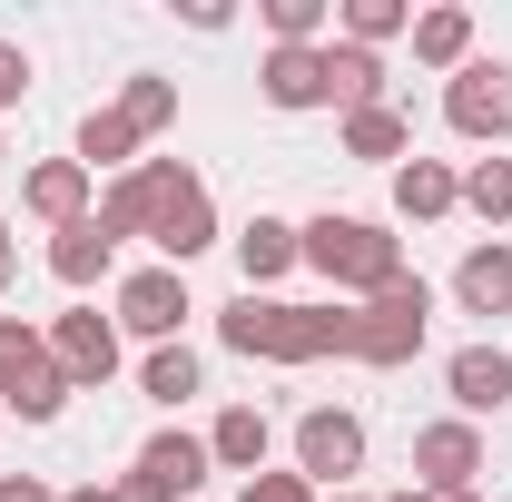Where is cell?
I'll return each instance as SVG.
<instances>
[{
    "instance_id": "6da1fadb",
    "label": "cell",
    "mask_w": 512,
    "mask_h": 502,
    "mask_svg": "<svg viewBox=\"0 0 512 502\" xmlns=\"http://www.w3.org/2000/svg\"><path fill=\"white\" fill-rule=\"evenodd\" d=\"M227 355L256 365H316V355H355V306H276V296H237L217 306Z\"/></svg>"
},
{
    "instance_id": "7a4b0ae2",
    "label": "cell",
    "mask_w": 512,
    "mask_h": 502,
    "mask_svg": "<svg viewBox=\"0 0 512 502\" xmlns=\"http://www.w3.org/2000/svg\"><path fill=\"white\" fill-rule=\"evenodd\" d=\"M296 247L335 296H384L404 276V237L375 227V217H316V227H296Z\"/></svg>"
},
{
    "instance_id": "3957f363",
    "label": "cell",
    "mask_w": 512,
    "mask_h": 502,
    "mask_svg": "<svg viewBox=\"0 0 512 502\" xmlns=\"http://www.w3.org/2000/svg\"><path fill=\"white\" fill-rule=\"evenodd\" d=\"M424 325H434V286L424 276H394L384 296L355 306V365H414L424 355Z\"/></svg>"
},
{
    "instance_id": "277c9868",
    "label": "cell",
    "mask_w": 512,
    "mask_h": 502,
    "mask_svg": "<svg viewBox=\"0 0 512 502\" xmlns=\"http://www.w3.org/2000/svg\"><path fill=\"white\" fill-rule=\"evenodd\" d=\"M217 463H207V434H148L128 483H109V502H188Z\"/></svg>"
},
{
    "instance_id": "5b68a950",
    "label": "cell",
    "mask_w": 512,
    "mask_h": 502,
    "mask_svg": "<svg viewBox=\"0 0 512 502\" xmlns=\"http://www.w3.org/2000/svg\"><path fill=\"white\" fill-rule=\"evenodd\" d=\"M148 247L168 256L178 276H188V256L217 247V197H207V178H197V168H168V188H158V217H148Z\"/></svg>"
},
{
    "instance_id": "8992f818",
    "label": "cell",
    "mask_w": 512,
    "mask_h": 502,
    "mask_svg": "<svg viewBox=\"0 0 512 502\" xmlns=\"http://www.w3.org/2000/svg\"><path fill=\"white\" fill-rule=\"evenodd\" d=\"M444 119H453V138L503 148V138H512V69L503 60H463L453 89H444Z\"/></svg>"
},
{
    "instance_id": "52a82bcc",
    "label": "cell",
    "mask_w": 512,
    "mask_h": 502,
    "mask_svg": "<svg viewBox=\"0 0 512 502\" xmlns=\"http://www.w3.org/2000/svg\"><path fill=\"white\" fill-rule=\"evenodd\" d=\"M296 473L345 493V473H365V424H355L345 404H316V414H296Z\"/></svg>"
},
{
    "instance_id": "ba28073f",
    "label": "cell",
    "mask_w": 512,
    "mask_h": 502,
    "mask_svg": "<svg viewBox=\"0 0 512 502\" xmlns=\"http://www.w3.org/2000/svg\"><path fill=\"white\" fill-rule=\"evenodd\" d=\"M188 276L178 266H138L119 286V335H148V345H178V325H188Z\"/></svg>"
},
{
    "instance_id": "9c48e42d",
    "label": "cell",
    "mask_w": 512,
    "mask_h": 502,
    "mask_svg": "<svg viewBox=\"0 0 512 502\" xmlns=\"http://www.w3.org/2000/svg\"><path fill=\"white\" fill-rule=\"evenodd\" d=\"M473 473H483V424L444 414L414 434V493H473Z\"/></svg>"
},
{
    "instance_id": "30bf717a",
    "label": "cell",
    "mask_w": 512,
    "mask_h": 502,
    "mask_svg": "<svg viewBox=\"0 0 512 502\" xmlns=\"http://www.w3.org/2000/svg\"><path fill=\"white\" fill-rule=\"evenodd\" d=\"M50 355H60L69 384H109L119 375V315H99V306L50 315Z\"/></svg>"
},
{
    "instance_id": "8fae6325",
    "label": "cell",
    "mask_w": 512,
    "mask_h": 502,
    "mask_svg": "<svg viewBox=\"0 0 512 502\" xmlns=\"http://www.w3.org/2000/svg\"><path fill=\"white\" fill-rule=\"evenodd\" d=\"M444 384H453V414L483 424V414H503V404H512V355H503V345H453Z\"/></svg>"
},
{
    "instance_id": "7c38bea8",
    "label": "cell",
    "mask_w": 512,
    "mask_h": 502,
    "mask_svg": "<svg viewBox=\"0 0 512 502\" xmlns=\"http://www.w3.org/2000/svg\"><path fill=\"white\" fill-rule=\"evenodd\" d=\"M89 188H99V178H89L79 158H40V168L20 178V207H30V217L60 237V227H79V217H89Z\"/></svg>"
},
{
    "instance_id": "4fadbf2b",
    "label": "cell",
    "mask_w": 512,
    "mask_h": 502,
    "mask_svg": "<svg viewBox=\"0 0 512 502\" xmlns=\"http://www.w3.org/2000/svg\"><path fill=\"white\" fill-rule=\"evenodd\" d=\"M266 453H276V424H266L256 404H227V414L207 424V463H217V473H247V483H256Z\"/></svg>"
},
{
    "instance_id": "5bb4252c",
    "label": "cell",
    "mask_w": 512,
    "mask_h": 502,
    "mask_svg": "<svg viewBox=\"0 0 512 502\" xmlns=\"http://www.w3.org/2000/svg\"><path fill=\"white\" fill-rule=\"evenodd\" d=\"M256 89H266V109H325V40L316 50H266Z\"/></svg>"
},
{
    "instance_id": "9a60e30c",
    "label": "cell",
    "mask_w": 512,
    "mask_h": 502,
    "mask_svg": "<svg viewBox=\"0 0 512 502\" xmlns=\"http://www.w3.org/2000/svg\"><path fill=\"white\" fill-rule=\"evenodd\" d=\"M325 109H384V60L355 50V40H325Z\"/></svg>"
},
{
    "instance_id": "2e32d148",
    "label": "cell",
    "mask_w": 512,
    "mask_h": 502,
    "mask_svg": "<svg viewBox=\"0 0 512 502\" xmlns=\"http://www.w3.org/2000/svg\"><path fill=\"white\" fill-rule=\"evenodd\" d=\"M168 168H178V158H148V168L109 178V197H99V227H109V237H148V217H158V188H168Z\"/></svg>"
},
{
    "instance_id": "e0dca14e",
    "label": "cell",
    "mask_w": 512,
    "mask_h": 502,
    "mask_svg": "<svg viewBox=\"0 0 512 502\" xmlns=\"http://www.w3.org/2000/svg\"><path fill=\"white\" fill-rule=\"evenodd\" d=\"M453 207H463V178H453L444 158H404V168H394V217L434 227V217H453Z\"/></svg>"
},
{
    "instance_id": "ac0fdd59",
    "label": "cell",
    "mask_w": 512,
    "mask_h": 502,
    "mask_svg": "<svg viewBox=\"0 0 512 502\" xmlns=\"http://www.w3.org/2000/svg\"><path fill=\"white\" fill-rule=\"evenodd\" d=\"M237 266H247V296H256V286H276L286 266H306V247H296L286 217H247V227H237Z\"/></svg>"
},
{
    "instance_id": "d6986e66",
    "label": "cell",
    "mask_w": 512,
    "mask_h": 502,
    "mask_svg": "<svg viewBox=\"0 0 512 502\" xmlns=\"http://www.w3.org/2000/svg\"><path fill=\"white\" fill-rule=\"evenodd\" d=\"M109 256H119V237H109L99 217H79V227L50 237V276H60V286H99V276H109Z\"/></svg>"
},
{
    "instance_id": "ffe728a7",
    "label": "cell",
    "mask_w": 512,
    "mask_h": 502,
    "mask_svg": "<svg viewBox=\"0 0 512 502\" xmlns=\"http://www.w3.org/2000/svg\"><path fill=\"white\" fill-rule=\"evenodd\" d=\"M453 296L463 315H512V247H473L453 266Z\"/></svg>"
},
{
    "instance_id": "44dd1931",
    "label": "cell",
    "mask_w": 512,
    "mask_h": 502,
    "mask_svg": "<svg viewBox=\"0 0 512 502\" xmlns=\"http://www.w3.org/2000/svg\"><path fill=\"white\" fill-rule=\"evenodd\" d=\"M404 148H414V128H404V109H394V99L345 119V158H365V168H404Z\"/></svg>"
},
{
    "instance_id": "7402d4cb",
    "label": "cell",
    "mask_w": 512,
    "mask_h": 502,
    "mask_svg": "<svg viewBox=\"0 0 512 502\" xmlns=\"http://www.w3.org/2000/svg\"><path fill=\"white\" fill-rule=\"evenodd\" d=\"M414 60L453 79V69L473 60V10H414Z\"/></svg>"
},
{
    "instance_id": "603a6c76",
    "label": "cell",
    "mask_w": 512,
    "mask_h": 502,
    "mask_svg": "<svg viewBox=\"0 0 512 502\" xmlns=\"http://www.w3.org/2000/svg\"><path fill=\"white\" fill-rule=\"evenodd\" d=\"M69 394H79V384L60 375V355H40L30 375L10 384V414H20V424H60V404H69Z\"/></svg>"
},
{
    "instance_id": "cb8c5ba5",
    "label": "cell",
    "mask_w": 512,
    "mask_h": 502,
    "mask_svg": "<svg viewBox=\"0 0 512 502\" xmlns=\"http://www.w3.org/2000/svg\"><path fill=\"white\" fill-rule=\"evenodd\" d=\"M128 148H138V128H128L119 109H89V128H79V168H89V178L119 168V178H128Z\"/></svg>"
},
{
    "instance_id": "d4e9b609",
    "label": "cell",
    "mask_w": 512,
    "mask_h": 502,
    "mask_svg": "<svg viewBox=\"0 0 512 502\" xmlns=\"http://www.w3.org/2000/svg\"><path fill=\"white\" fill-rule=\"evenodd\" d=\"M463 207H473L483 227H512V158H473V168H463Z\"/></svg>"
},
{
    "instance_id": "484cf974",
    "label": "cell",
    "mask_w": 512,
    "mask_h": 502,
    "mask_svg": "<svg viewBox=\"0 0 512 502\" xmlns=\"http://www.w3.org/2000/svg\"><path fill=\"white\" fill-rule=\"evenodd\" d=\"M335 20H345V40H355V50H384V40H404V30H414V10H404V0H345Z\"/></svg>"
},
{
    "instance_id": "4316f807",
    "label": "cell",
    "mask_w": 512,
    "mask_h": 502,
    "mask_svg": "<svg viewBox=\"0 0 512 502\" xmlns=\"http://www.w3.org/2000/svg\"><path fill=\"white\" fill-rule=\"evenodd\" d=\"M119 119L138 128V138L178 128V79H128V89H119Z\"/></svg>"
},
{
    "instance_id": "83f0119b",
    "label": "cell",
    "mask_w": 512,
    "mask_h": 502,
    "mask_svg": "<svg viewBox=\"0 0 512 502\" xmlns=\"http://www.w3.org/2000/svg\"><path fill=\"white\" fill-rule=\"evenodd\" d=\"M138 384H148V404H188V394H197V355H188V345H148Z\"/></svg>"
},
{
    "instance_id": "f1b7e54d",
    "label": "cell",
    "mask_w": 512,
    "mask_h": 502,
    "mask_svg": "<svg viewBox=\"0 0 512 502\" xmlns=\"http://www.w3.org/2000/svg\"><path fill=\"white\" fill-rule=\"evenodd\" d=\"M40 355H50V335H30V325H20V315H0V404H10V384L30 375V365H40Z\"/></svg>"
},
{
    "instance_id": "f546056e",
    "label": "cell",
    "mask_w": 512,
    "mask_h": 502,
    "mask_svg": "<svg viewBox=\"0 0 512 502\" xmlns=\"http://www.w3.org/2000/svg\"><path fill=\"white\" fill-rule=\"evenodd\" d=\"M237 502H316V483L306 473H256V483H237Z\"/></svg>"
},
{
    "instance_id": "4dcf8cb0",
    "label": "cell",
    "mask_w": 512,
    "mask_h": 502,
    "mask_svg": "<svg viewBox=\"0 0 512 502\" xmlns=\"http://www.w3.org/2000/svg\"><path fill=\"white\" fill-rule=\"evenodd\" d=\"M20 99H30V50L0 40V109H20Z\"/></svg>"
},
{
    "instance_id": "1f68e13d",
    "label": "cell",
    "mask_w": 512,
    "mask_h": 502,
    "mask_svg": "<svg viewBox=\"0 0 512 502\" xmlns=\"http://www.w3.org/2000/svg\"><path fill=\"white\" fill-rule=\"evenodd\" d=\"M0 502H60V493H50L40 473H0Z\"/></svg>"
},
{
    "instance_id": "d6a6232c",
    "label": "cell",
    "mask_w": 512,
    "mask_h": 502,
    "mask_svg": "<svg viewBox=\"0 0 512 502\" xmlns=\"http://www.w3.org/2000/svg\"><path fill=\"white\" fill-rule=\"evenodd\" d=\"M10 266H20V256H10V217H0V296H10Z\"/></svg>"
},
{
    "instance_id": "836d02e7",
    "label": "cell",
    "mask_w": 512,
    "mask_h": 502,
    "mask_svg": "<svg viewBox=\"0 0 512 502\" xmlns=\"http://www.w3.org/2000/svg\"><path fill=\"white\" fill-rule=\"evenodd\" d=\"M60 502H109V493H99V483H79V493H60Z\"/></svg>"
},
{
    "instance_id": "e575fe53",
    "label": "cell",
    "mask_w": 512,
    "mask_h": 502,
    "mask_svg": "<svg viewBox=\"0 0 512 502\" xmlns=\"http://www.w3.org/2000/svg\"><path fill=\"white\" fill-rule=\"evenodd\" d=\"M424 502H483V493H424Z\"/></svg>"
},
{
    "instance_id": "d590c367",
    "label": "cell",
    "mask_w": 512,
    "mask_h": 502,
    "mask_svg": "<svg viewBox=\"0 0 512 502\" xmlns=\"http://www.w3.org/2000/svg\"><path fill=\"white\" fill-rule=\"evenodd\" d=\"M335 502H375V493H335Z\"/></svg>"
},
{
    "instance_id": "8d00e7d4",
    "label": "cell",
    "mask_w": 512,
    "mask_h": 502,
    "mask_svg": "<svg viewBox=\"0 0 512 502\" xmlns=\"http://www.w3.org/2000/svg\"><path fill=\"white\" fill-rule=\"evenodd\" d=\"M0 158H10V148H0Z\"/></svg>"
}]
</instances>
